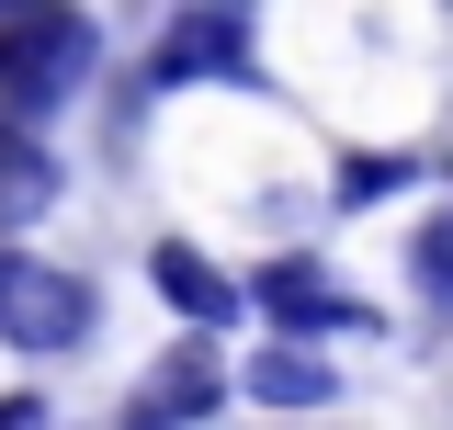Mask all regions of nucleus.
Segmentation results:
<instances>
[{
    "instance_id": "obj_11",
    "label": "nucleus",
    "mask_w": 453,
    "mask_h": 430,
    "mask_svg": "<svg viewBox=\"0 0 453 430\" xmlns=\"http://www.w3.org/2000/svg\"><path fill=\"white\" fill-rule=\"evenodd\" d=\"M0 430H57V419H46V396H0Z\"/></svg>"
},
{
    "instance_id": "obj_6",
    "label": "nucleus",
    "mask_w": 453,
    "mask_h": 430,
    "mask_svg": "<svg viewBox=\"0 0 453 430\" xmlns=\"http://www.w3.org/2000/svg\"><path fill=\"white\" fill-rule=\"evenodd\" d=\"M148 295H159V306H181L193 328H226V318H238V283H226L193 238H159V250H148Z\"/></svg>"
},
{
    "instance_id": "obj_9",
    "label": "nucleus",
    "mask_w": 453,
    "mask_h": 430,
    "mask_svg": "<svg viewBox=\"0 0 453 430\" xmlns=\"http://www.w3.org/2000/svg\"><path fill=\"white\" fill-rule=\"evenodd\" d=\"M408 181H419V159H408V148H340L329 204L351 215V204H386V193H408Z\"/></svg>"
},
{
    "instance_id": "obj_8",
    "label": "nucleus",
    "mask_w": 453,
    "mask_h": 430,
    "mask_svg": "<svg viewBox=\"0 0 453 430\" xmlns=\"http://www.w3.org/2000/svg\"><path fill=\"white\" fill-rule=\"evenodd\" d=\"M46 204H57V148L23 136V125H0V227H35Z\"/></svg>"
},
{
    "instance_id": "obj_5",
    "label": "nucleus",
    "mask_w": 453,
    "mask_h": 430,
    "mask_svg": "<svg viewBox=\"0 0 453 430\" xmlns=\"http://www.w3.org/2000/svg\"><path fill=\"white\" fill-rule=\"evenodd\" d=\"M226 408V374H216V351L193 340V351H170L159 374L136 385V408H125V430H193V419H216Z\"/></svg>"
},
{
    "instance_id": "obj_10",
    "label": "nucleus",
    "mask_w": 453,
    "mask_h": 430,
    "mask_svg": "<svg viewBox=\"0 0 453 430\" xmlns=\"http://www.w3.org/2000/svg\"><path fill=\"white\" fill-rule=\"evenodd\" d=\"M408 272H419V306H431V318L453 328V204L431 215V227H419V250H408Z\"/></svg>"
},
{
    "instance_id": "obj_7",
    "label": "nucleus",
    "mask_w": 453,
    "mask_h": 430,
    "mask_svg": "<svg viewBox=\"0 0 453 430\" xmlns=\"http://www.w3.org/2000/svg\"><path fill=\"white\" fill-rule=\"evenodd\" d=\"M238 385H250L261 408H283V419H318V408L340 396V363H318L306 340H261V363H250Z\"/></svg>"
},
{
    "instance_id": "obj_1",
    "label": "nucleus",
    "mask_w": 453,
    "mask_h": 430,
    "mask_svg": "<svg viewBox=\"0 0 453 430\" xmlns=\"http://www.w3.org/2000/svg\"><path fill=\"white\" fill-rule=\"evenodd\" d=\"M103 68V23L91 12H0V125H46L91 91Z\"/></svg>"
},
{
    "instance_id": "obj_4",
    "label": "nucleus",
    "mask_w": 453,
    "mask_h": 430,
    "mask_svg": "<svg viewBox=\"0 0 453 430\" xmlns=\"http://www.w3.org/2000/svg\"><path fill=\"white\" fill-rule=\"evenodd\" d=\"M193 80H226V91H250V12H181L159 46H148V91H193Z\"/></svg>"
},
{
    "instance_id": "obj_2",
    "label": "nucleus",
    "mask_w": 453,
    "mask_h": 430,
    "mask_svg": "<svg viewBox=\"0 0 453 430\" xmlns=\"http://www.w3.org/2000/svg\"><path fill=\"white\" fill-rule=\"evenodd\" d=\"M91 328H103V306H91V283H80V272L35 261V250H0V340H12L23 363L80 351Z\"/></svg>"
},
{
    "instance_id": "obj_3",
    "label": "nucleus",
    "mask_w": 453,
    "mask_h": 430,
    "mask_svg": "<svg viewBox=\"0 0 453 430\" xmlns=\"http://www.w3.org/2000/svg\"><path fill=\"white\" fill-rule=\"evenodd\" d=\"M250 306H261L283 340H306V351H318V340H363V328H374V306H363V295H340L318 261H261Z\"/></svg>"
}]
</instances>
